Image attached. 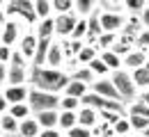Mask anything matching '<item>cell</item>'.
<instances>
[{"instance_id":"obj_1","label":"cell","mask_w":149,"mask_h":137,"mask_svg":"<svg viewBox=\"0 0 149 137\" xmlns=\"http://www.w3.org/2000/svg\"><path fill=\"white\" fill-rule=\"evenodd\" d=\"M67 85H69L67 71H55L48 66H30V87L48 94H62Z\"/></svg>"},{"instance_id":"obj_2","label":"cell","mask_w":149,"mask_h":137,"mask_svg":"<svg viewBox=\"0 0 149 137\" xmlns=\"http://www.w3.org/2000/svg\"><path fill=\"white\" fill-rule=\"evenodd\" d=\"M5 14H7V19L21 21L30 30L37 25V16H35V9H32L30 0H9V2H5Z\"/></svg>"},{"instance_id":"obj_3","label":"cell","mask_w":149,"mask_h":137,"mask_svg":"<svg viewBox=\"0 0 149 137\" xmlns=\"http://www.w3.org/2000/svg\"><path fill=\"white\" fill-rule=\"evenodd\" d=\"M60 96H62V94H48V92H41V89L30 87L28 105H30L32 114H37V112H48V110H60Z\"/></svg>"},{"instance_id":"obj_4","label":"cell","mask_w":149,"mask_h":137,"mask_svg":"<svg viewBox=\"0 0 149 137\" xmlns=\"http://www.w3.org/2000/svg\"><path fill=\"white\" fill-rule=\"evenodd\" d=\"M110 82L115 85V89H117V94H119V98L129 105V103H133L135 98H138V89H135V85H133V78H131L129 71H115V73H110Z\"/></svg>"},{"instance_id":"obj_5","label":"cell","mask_w":149,"mask_h":137,"mask_svg":"<svg viewBox=\"0 0 149 137\" xmlns=\"http://www.w3.org/2000/svg\"><path fill=\"white\" fill-rule=\"evenodd\" d=\"M30 28H25L21 21L16 19H7L5 25H0V43L2 46H9V48H16L19 39L28 32Z\"/></svg>"},{"instance_id":"obj_6","label":"cell","mask_w":149,"mask_h":137,"mask_svg":"<svg viewBox=\"0 0 149 137\" xmlns=\"http://www.w3.org/2000/svg\"><path fill=\"white\" fill-rule=\"evenodd\" d=\"M96 14H99V23H101V30L103 32L119 34L124 30L126 14H112V12H101V9H96Z\"/></svg>"},{"instance_id":"obj_7","label":"cell","mask_w":149,"mask_h":137,"mask_svg":"<svg viewBox=\"0 0 149 137\" xmlns=\"http://www.w3.org/2000/svg\"><path fill=\"white\" fill-rule=\"evenodd\" d=\"M76 21H78L76 14H62V16H55V41L71 39V32H74Z\"/></svg>"},{"instance_id":"obj_8","label":"cell","mask_w":149,"mask_h":137,"mask_svg":"<svg viewBox=\"0 0 149 137\" xmlns=\"http://www.w3.org/2000/svg\"><path fill=\"white\" fill-rule=\"evenodd\" d=\"M90 92L96 94V96L106 98V101H122L119 94H117V89H115V85L110 82V78H96L90 85Z\"/></svg>"},{"instance_id":"obj_9","label":"cell","mask_w":149,"mask_h":137,"mask_svg":"<svg viewBox=\"0 0 149 137\" xmlns=\"http://www.w3.org/2000/svg\"><path fill=\"white\" fill-rule=\"evenodd\" d=\"M37 43H39V39L35 37V32H32V30H28V32H25V34L19 39V43H16V48H14V50H19L21 55H23V57L32 64L35 53H37Z\"/></svg>"},{"instance_id":"obj_10","label":"cell","mask_w":149,"mask_h":137,"mask_svg":"<svg viewBox=\"0 0 149 137\" xmlns=\"http://www.w3.org/2000/svg\"><path fill=\"white\" fill-rule=\"evenodd\" d=\"M64 64H67V57H64V50H62V43L53 39L51 48H48V55H46V64L48 69H55V71H64Z\"/></svg>"},{"instance_id":"obj_11","label":"cell","mask_w":149,"mask_h":137,"mask_svg":"<svg viewBox=\"0 0 149 137\" xmlns=\"http://www.w3.org/2000/svg\"><path fill=\"white\" fill-rule=\"evenodd\" d=\"M28 94H30V85H16V87H5L2 96L7 98L9 105H19V103H28Z\"/></svg>"},{"instance_id":"obj_12","label":"cell","mask_w":149,"mask_h":137,"mask_svg":"<svg viewBox=\"0 0 149 137\" xmlns=\"http://www.w3.org/2000/svg\"><path fill=\"white\" fill-rule=\"evenodd\" d=\"M145 62H147V53H145V50L133 48L131 53H126V55L122 57V69L131 73V71H135V69H142V66H145Z\"/></svg>"},{"instance_id":"obj_13","label":"cell","mask_w":149,"mask_h":137,"mask_svg":"<svg viewBox=\"0 0 149 137\" xmlns=\"http://www.w3.org/2000/svg\"><path fill=\"white\" fill-rule=\"evenodd\" d=\"M7 85L16 87V85H30V66H7Z\"/></svg>"},{"instance_id":"obj_14","label":"cell","mask_w":149,"mask_h":137,"mask_svg":"<svg viewBox=\"0 0 149 137\" xmlns=\"http://www.w3.org/2000/svg\"><path fill=\"white\" fill-rule=\"evenodd\" d=\"M76 117H78V126H83V128H87V130H92L101 123L99 121V112L92 110V107H85V105H80V110L76 112Z\"/></svg>"},{"instance_id":"obj_15","label":"cell","mask_w":149,"mask_h":137,"mask_svg":"<svg viewBox=\"0 0 149 137\" xmlns=\"http://www.w3.org/2000/svg\"><path fill=\"white\" fill-rule=\"evenodd\" d=\"M32 32H35L37 39H55V16L37 21V25L32 28Z\"/></svg>"},{"instance_id":"obj_16","label":"cell","mask_w":149,"mask_h":137,"mask_svg":"<svg viewBox=\"0 0 149 137\" xmlns=\"http://www.w3.org/2000/svg\"><path fill=\"white\" fill-rule=\"evenodd\" d=\"M87 94H90V87H87V85H83V82H78V80H71V78H69V85H67V87H64V92H62V96L76 98V101H83Z\"/></svg>"},{"instance_id":"obj_17","label":"cell","mask_w":149,"mask_h":137,"mask_svg":"<svg viewBox=\"0 0 149 137\" xmlns=\"http://www.w3.org/2000/svg\"><path fill=\"white\" fill-rule=\"evenodd\" d=\"M35 121L39 123L41 130H48V128H57V117H60V110H48V112H37L32 114Z\"/></svg>"},{"instance_id":"obj_18","label":"cell","mask_w":149,"mask_h":137,"mask_svg":"<svg viewBox=\"0 0 149 137\" xmlns=\"http://www.w3.org/2000/svg\"><path fill=\"white\" fill-rule=\"evenodd\" d=\"M99 59L108 66V71H110V73L122 71V57H119L117 53H112V50H103V53H99Z\"/></svg>"},{"instance_id":"obj_19","label":"cell","mask_w":149,"mask_h":137,"mask_svg":"<svg viewBox=\"0 0 149 137\" xmlns=\"http://www.w3.org/2000/svg\"><path fill=\"white\" fill-rule=\"evenodd\" d=\"M94 12H96V2H92V0H74V14L78 19H87Z\"/></svg>"},{"instance_id":"obj_20","label":"cell","mask_w":149,"mask_h":137,"mask_svg":"<svg viewBox=\"0 0 149 137\" xmlns=\"http://www.w3.org/2000/svg\"><path fill=\"white\" fill-rule=\"evenodd\" d=\"M32 9H35L37 21H44V19H51L53 16V2L51 0H35L32 2Z\"/></svg>"},{"instance_id":"obj_21","label":"cell","mask_w":149,"mask_h":137,"mask_svg":"<svg viewBox=\"0 0 149 137\" xmlns=\"http://www.w3.org/2000/svg\"><path fill=\"white\" fill-rule=\"evenodd\" d=\"M39 133H41V128L35 121V117H30V119H25V121L19 123V137H37Z\"/></svg>"},{"instance_id":"obj_22","label":"cell","mask_w":149,"mask_h":137,"mask_svg":"<svg viewBox=\"0 0 149 137\" xmlns=\"http://www.w3.org/2000/svg\"><path fill=\"white\" fill-rule=\"evenodd\" d=\"M96 57H99L96 46H87V43H85V48L76 55V66H87V64H90V62H94Z\"/></svg>"},{"instance_id":"obj_23","label":"cell","mask_w":149,"mask_h":137,"mask_svg":"<svg viewBox=\"0 0 149 137\" xmlns=\"http://www.w3.org/2000/svg\"><path fill=\"white\" fill-rule=\"evenodd\" d=\"M74 126H78L76 112H62V110H60V117H57V130L67 133V130H71Z\"/></svg>"},{"instance_id":"obj_24","label":"cell","mask_w":149,"mask_h":137,"mask_svg":"<svg viewBox=\"0 0 149 137\" xmlns=\"http://www.w3.org/2000/svg\"><path fill=\"white\" fill-rule=\"evenodd\" d=\"M131 78H133V85H135V89H138V92L149 89V71L145 69V66H142V69L131 71Z\"/></svg>"},{"instance_id":"obj_25","label":"cell","mask_w":149,"mask_h":137,"mask_svg":"<svg viewBox=\"0 0 149 137\" xmlns=\"http://www.w3.org/2000/svg\"><path fill=\"white\" fill-rule=\"evenodd\" d=\"M7 114H9V117H14L21 123V121H25V119L32 117V110H30V105H28V103H19V105H9Z\"/></svg>"},{"instance_id":"obj_26","label":"cell","mask_w":149,"mask_h":137,"mask_svg":"<svg viewBox=\"0 0 149 137\" xmlns=\"http://www.w3.org/2000/svg\"><path fill=\"white\" fill-rule=\"evenodd\" d=\"M69 78H71V80H78V82H83V85H87V87L96 80V78H94V73L87 69V66H78V69H74V71L69 73Z\"/></svg>"},{"instance_id":"obj_27","label":"cell","mask_w":149,"mask_h":137,"mask_svg":"<svg viewBox=\"0 0 149 137\" xmlns=\"http://www.w3.org/2000/svg\"><path fill=\"white\" fill-rule=\"evenodd\" d=\"M0 133L2 135H19V121L9 114L0 117Z\"/></svg>"},{"instance_id":"obj_28","label":"cell","mask_w":149,"mask_h":137,"mask_svg":"<svg viewBox=\"0 0 149 137\" xmlns=\"http://www.w3.org/2000/svg\"><path fill=\"white\" fill-rule=\"evenodd\" d=\"M117 37H119V34H110V32H103V34H101L99 39L94 41L96 50H99V53H103V50H110L112 46L117 43Z\"/></svg>"},{"instance_id":"obj_29","label":"cell","mask_w":149,"mask_h":137,"mask_svg":"<svg viewBox=\"0 0 149 137\" xmlns=\"http://www.w3.org/2000/svg\"><path fill=\"white\" fill-rule=\"evenodd\" d=\"M53 2V16L74 14V0H51Z\"/></svg>"},{"instance_id":"obj_30","label":"cell","mask_w":149,"mask_h":137,"mask_svg":"<svg viewBox=\"0 0 149 137\" xmlns=\"http://www.w3.org/2000/svg\"><path fill=\"white\" fill-rule=\"evenodd\" d=\"M145 9V0H124V14L126 16H140Z\"/></svg>"},{"instance_id":"obj_31","label":"cell","mask_w":149,"mask_h":137,"mask_svg":"<svg viewBox=\"0 0 149 137\" xmlns=\"http://www.w3.org/2000/svg\"><path fill=\"white\" fill-rule=\"evenodd\" d=\"M87 69L94 73V78H110V71H108V66H106V64H103L99 57L94 59V62H90V64H87Z\"/></svg>"},{"instance_id":"obj_32","label":"cell","mask_w":149,"mask_h":137,"mask_svg":"<svg viewBox=\"0 0 149 137\" xmlns=\"http://www.w3.org/2000/svg\"><path fill=\"white\" fill-rule=\"evenodd\" d=\"M126 117H129V123H131V130H133V133H140V135H142V133L149 128V119L133 117V114H126Z\"/></svg>"},{"instance_id":"obj_33","label":"cell","mask_w":149,"mask_h":137,"mask_svg":"<svg viewBox=\"0 0 149 137\" xmlns=\"http://www.w3.org/2000/svg\"><path fill=\"white\" fill-rule=\"evenodd\" d=\"M112 130H115V135L117 137H126V135H133V130H131V123H129V117H122L115 126H112Z\"/></svg>"},{"instance_id":"obj_34","label":"cell","mask_w":149,"mask_h":137,"mask_svg":"<svg viewBox=\"0 0 149 137\" xmlns=\"http://www.w3.org/2000/svg\"><path fill=\"white\" fill-rule=\"evenodd\" d=\"M60 110L62 112H78L80 110V101L69 98V96H60Z\"/></svg>"},{"instance_id":"obj_35","label":"cell","mask_w":149,"mask_h":137,"mask_svg":"<svg viewBox=\"0 0 149 137\" xmlns=\"http://www.w3.org/2000/svg\"><path fill=\"white\" fill-rule=\"evenodd\" d=\"M64 137H94L92 130H87V128H83V126H74L71 130H67Z\"/></svg>"},{"instance_id":"obj_36","label":"cell","mask_w":149,"mask_h":137,"mask_svg":"<svg viewBox=\"0 0 149 137\" xmlns=\"http://www.w3.org/2000/svg\"><path fill=\"white\" fill-rule=\"evenodd\" d=\"M9 64H12V66H25V69L30 66V62L23 57L19 50H14V53H12V59H9ZM9 64H7V66H9Z\"/></svg>"},{"instance_id":"obj_37","label":"cell","mask_w":149,"mask_h":137,"mask_svg":"<svg viewBox=\"0 0 149 137\" xmlns=\"http://www.w3.org/2000/svg\"><path fill=\"white\" fill-rule=\"evenodd\" d=\"M12 53H14V48H9V46H2V43H0V64H9Z\"/></svg>"},{"instance_id":"obj_38","label":"cell","mask_w":149,"mask_h":137,"mask_svg":"<svg viewBox=\"0 0 149 137\" xmlns=\"http://www.w3.org/2000/svg\"><path fill=\"white\" fill-rule=\"evenodd\" d=\"M138 19H140V23H142V30L149 32V2H145V9H142V14H140Z\"/></svg>"},{"instance_id":"obj_39","label":"cell","mask_w":149,"mask_h":137,"mask_svg":"<svg viewBox=\"0 0 149 137\" xmlns=\"http://www.w3.org/2000/svg\"><path fill=\"white\" fill-rule=\"evenodd\" d=\"M37 137H64V133L57 130V128H48V130H41Z\"/></svg>"},{"instance_id":"obj_40","label":"cell","mask_w":149,"mask_h":137,"mask_svg":"<svg viewBox=\"0 0 149 137\" xmlns=\"http://www.w3.org/2000/svg\"><path fill=\"white\" fill-rule=\"evenodd\" d=\"M7 87V64H0V92Z\"/></svg>"},{"instance_id":"obj_41","label":"cell","mask_w":149,"mask_h":137,"mask_svg":"<svg viewBox=\"0 0 149 137\" xmlns=\"http://www.w3.org/2000/svg\"><path fill=\"white\" fill-rule=\"evenodd\" d=\"M135 101L149 107V89H145V92H138V98H135Z\"/></svg>"},{"instance_id":"obj_42","label":"cell","mask_w":149,"mask_h":137,"mask_svg":"<svg viewBox=\"0 0 149 137\" xmlns=\"http://www.w3.org/2000/svg\"><path fill=\"white\" fill-rule=\"evenodd\" d=\"M7 110H9V103H7V98L2 96V92H0V117L7 114Z\"/></svg>"},{"instance_id":"obj_43","label":"cell","mask_w":149,"mask_h":137,"mask_svg":"<svg viewBox=\"0 0 149 137\" xmlns=\"http://www.w3.org/2000/svg\"><path fill=\"white\" fill-rule=\"evenodd\" d=\"M7 21V14H5V2H0V25H5Z\"/></svg>"},{"instance_id":"obj_44","label":"cell","mask_w":149,"mask_h":137,"mask_svg":"<svg viewBox=\"0 0 149 137\" xmlns=\"http://www.w3.org/2000/svg\"><path fill=\"white\" fill-rule=\"evenodd\" d=\"M145 69L149 71V55H147V62H145Z\"/></svg>"},{"instance_id":"obj_45","label":"cell","mask_w":149,"mask_h":137,"mask_svg":"<svg viewBox=\"0 0 149 137\" xmlns=\"http://www.w3.org/2000/svg\"><path fill=\"white\" fill-rule=\"evenodd\" d=\"M140 137H149V128H147V130H145V133H142Z\"/></svg>"},{"instance_id":"obj_46","label":"cell","mask_w":149,"mask_h":137,"mask_svg":"<svg viewBox=\"0 0 149 137\" xmlns=\"http://www.w3.org/2000/svg\"><path fill=\"white\" fill-rule=\"evenodd\" d=\"M2 137H19V135H2Z\"/></svg>"},{"instance_id":"obj_47","label":"cell","mask_w":149,"mask_h":137,"mask_svg":"<svg viewBox=\"0 0 149 137\" xmlns=\"http://www.w3.org/2000/svg\"><path fill=\"white\" fill-rule=\"evenodd\" d=\"M147 55H149V46H147Z\"/></svg>"},{"instance_id":"obj_48","label":"cell","mask_w":149,"mask_h":137,"mask_svg":"<svg viewBox=\"0 0 149 137\" xmlns=\"http://www.w3.org/2000/svg\"><path fill=\"white\" fill-rule=\"evenodd\" d=\"M126 137H133V135H126Z\"/></svg>"},{"instance_id":"obj_49","label":"cell","mask_w":149,"mask_h":137,"mask_svg":"<svg viewBox=\"0 0 149 137\" xmlns=\"http://www.w3.org/2000/svg\"><path fill=\"white\" fill-rule=\"evenodd\" d=\"M0 137H2V133H0Z\"/></svg>"}]
</instances>
